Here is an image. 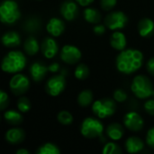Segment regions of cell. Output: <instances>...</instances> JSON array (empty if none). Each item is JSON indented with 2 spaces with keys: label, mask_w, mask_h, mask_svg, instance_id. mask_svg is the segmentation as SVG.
<instances>
[{
  "label": "cell",
  "mask_w": 154,
  "mask_h": 154,
  "mask_svg": "<svg viewBox=\"0 0 154 154\" xmlns=\"http://www.w3.org/2000/svg\"><path fill=\"white\" fill-rule=\"evenodd\" d=\"M143 63V54L135 49L123 50L116 60V65L121 73L130 75L140 69Z\"/></svg>",
  "instance_id": "1"
},
{
  "label": "cell",
  "mask_w": 154,
  "mask_h": 154,
  "mask_svg": "<svg viewBox=\"0 0 154 154\" xmlns=\"http://www.w3.org/2000/svg\"><path fill=\"white\" fill-rule=\"evenodd\" d=\"M26 66V57L22 51H13L7 53L1 64L2 70L6 73H18Z\"/></svg>",
  "instance_id": "2"
},
{
  "label": "cell",
  "mask_w": 154,
  "mask_h": 154,
  "mask_svg": "<svg viewBox=\"0 0 154 154\" xmlns=\"http://www.w3.org/2000/svg\"><path fill=\"white\" fill-rule=\"evenodd\" d=\"M131 89L136 97L145 99L152 95L153 86L149 78L144 75H137L133 79Z\"/></svg>",
  "instance_id": "3"
},
{
  "label": "cell",
  "mask_w": 154,
  "mask_h": 154,
  "mask_svg": "<svg viewBox=\"0 0 154 154\" xmlns=\"http://www.w3.org/2000/svg\"><path fill=\"white\" fill-rule=\"evenodd\" d=\"M21 17L18 5L14 0H5L0 5V19L3 23L13 24Z\"/></svg>",
  "instance_id": "4"
},
{
  "label": "cell",
  "mask_w": 154,
  "mask_h": 154,
  "mask_svg": "<svg viewBox=\"0 0 154 154\" xmlns=\"http://www.w3.org/2000/svg\"><path fill=\"white\" fill-rule=\"evenodd\" d=\"M103 131V124L98 119L93 117H88L84 119L80 126L81 134L88 139L99 137L100 135H102Z\"/></svg>",
  "instance_id": "5"
},
{
  "label": "cell",
  "mask_w": 154,
  "mask_h": 154,
  "mask_svg": "<svg viewBox=\"0 0 154 154\" xmlns=\"http://www.w3.org/2000/svg\"><path fill=\"white\" fill-rule=\"evenodd\" d=\"M116 105L110 98H102L95 101L92 104V111L96 116L100 119L106 118L116 113Z\"/></svg>",
  "instance_id": "6"
},
{
  "label": "cell",
  "mask_w": 154,
  "mask_h": 154,
  "mask_svg": "<svg viewBox=\"0 0 154 154\" xmlns=\"http://www.w3.org/2000/svg\"><path fill=\"white\" fill-rule=\"evenodd\" d=\"M128 23L127 15L121 11H114L109 13L105 19V24L114 31L121 30L126 26Z\"/></svg>",
  "instance_id": "7"
},
{
  "label": "cell",
  "mask_w": 154,
  "mask_h": 154,
  "mask_svg": "<svg viewBox=\"0 0 154 154\" xmlns=\"http://www.w3.org/2000/svg\"><path fill=\"white\" fill-rule=\"evenodd\" d=\"M9 87L13 94L22 96L28 91L30 88V81L25 75L18 73L12 77L9 82Z\"/></svg>",
  "instance_id": "8"
},
{
  "label": "cell",
  "mask_w": 154,
  "mask_h": 154,
  "mask_svg": "<svg viewBox=\"0 0 154 154\" xmlns=\"http://www.w3.org/2000/svg\"><path fill=\"white\" fill-rule=\"evenodd\" d=\"M66 88V79L63 75H55L50 78L45 85L47 94L51 97L60 95Z\"/></svg>",
  "instance_id": "9"
},
{
  "label": "cell",
  "mask_w": 154,
  "mask_h": 154,
  "mask_svg": "<svg viewBox=\"0 0 154 154\" xmlns=\"http://www.w3.org/2000/svg\"><path fill=\"white\" fill-rule=\"evenodd\" d=\"M60 59L67 64H76L81 59V51L78 47L67 44L61 49Z\"/></svg>",
  "instance_id": "10"
},
{
  "label": "cell",
  "mask_w": 154,
  "mask_h": 154,
  "mask_svg": "<svg viewBox=\"0 0 154 154\" xmlns=\"http://www.w3.org/2000/svg\"><path fill=\"white\" fill-rule=\"evenodd\" d=\"M143 119L136 112H129L124 117L125 126L133 132H138L143 127Z\"/></svg>",
  "instance_id": "11"
},
{
  "label": "cell",
  "mask_w": 154,
  "mask_h": 154,
  "mask_svg": "<svg viewBox=\"0 0 154 154\" xmlns=\"http://www.w3.org/2000/svg\"><path fill=\"white\" fill-rule=\"evenodd\" d=\"M79 4L76 1L67 0L62 3L60 6V14L67 21H73L79 15Z\"/></svg>",
  "instance_id": "12"
},
{
  "label": "cell",
  "mask_w": 154,
  "mask_h": 154,
  "mask_svg": "<svg viewBox=\"0 0 154 154\" xmlns=\"http://www.w3.org/2000/svg\"><path fill=\"white\" fill-rule=\"evenodd\" d=\"M59 51V45L55 39L46 37L41 44V51L47 59H52L56 56Z\"/></svg>",
  "instance_id": "13"
},
{
  "label": "cell",
  "mask_w": 154,
  "mask_h": 154,
  "mask_svg": "<svg viewBox=\"0 0 154 154\" xmlns=\"http://www.w3.org/2000/svg\"><path fill=\"white\" fill-rule=\"evenodd\" d=\"M29 70L32 80L35 82H40L45 78L47 72L49 71V67H47L42 62L37 61L30 66Z\"/></svg>",
  "instance_id": "14"
},
{
  "label": "cell",
  "mask_w": 154,
  "mask_h": 154,
  "mask_svg": "<svg viewBox=\"0 0 154 154\" xmlns=\"http://www.w3.org/2000/svg\"><path fill=\"white\" fill-rule=\"evenodd\" d=\"M46 30L48 33H50L53 37H58L61 35L65 30V24L62 20L53 17L49 20L47 25H46Z\"/></svg>",
  "instance_id": "15"
},
{
  "label": "cell",
  "mask_w": 154,
  "mask_h": 154,
  "mask_svg": "<svg viewBox=\"0 0 154 154\" xmlns=\"http://www.w3.org/2000/svg\"><path fill=\"white\" fill-rule=\"evenodd\" d=\"M25 137L24 131L21 128H11L5 133V140L9 143L12 144H18L21 143Z\"/></svg>",
  "instance_id": "16"
},
{
  "label": "cell",
  "mask_w": 154,
  "mask_h": 154,
  "mask_svg": "<svg viewBox=\"0 0 154 154\" xmlns=\"http://www.w3.org/2000/svg\"><path fill=\"white\" fill-rule=\"evenodd\" d=\"M144 143L143 140L136 136L129 137L125 142V150L128 153H137L143 150Z\"/></svg>",
  "instance_id": "17"
},
{
  "label": "cell",
  "mask_w": 154,
  "mask_h": 154,
  "mask_svg": "<svg viewBox=\"0 0 154 154\" xmlns=\"http://www.w3.org/2000/svg\"><path fill=\"white\" fill-rule=\"evenodd\" d=\"M137 28L142 37H150L154 32V22L150 18H143L139 22Z\"/></svg>",
  "instance_id": "18"
},
{
  "label": "cell",
  "mask_w": 154,
  "mask_h": 154,
  "mask_svg": "<svg viewBox=\"0 0 154 154\" xmlns=\"http://www.w3.org/2000/svg\"><path fill=\"white\" fill-rule=\"evenodd\" d=\"M2 43L7 48H14L20 45L21 37L20 34L14 31L6 32L2 36Z\"/></svg>",
  "instance_id": "19"
},
{
  "label": "cell",
  "mask_w": 154,
  "mask_h": 154,
  "mask_svg": "<svg viewBox=\"0 0 154 154\" xmlns=\"http://www.w3.org/2000/svg\"><path fill=\"white\" fill-rule=\"evenodd\" d=\"M126 38L122 32L116 31L110 37V44L113 49L117 51H123L126 47Z\"/></svg>",
  "instance_id": "20"
},
{
  "label": "cell",
  "mask_w": 154,
  "mask_h": 154,
  "mask_svg": "<svg viewBox=\"0 0 154 154\" xmlns=\"http://www.w3.org/2000/svg\"><path fill=\"white\" fill-rule=\"evenodd\" d=\"M124 127L118 123H112L106 128V134L113 141H119L124 136Z\"/></svg>",
  "instance_id": "21"
},
{
  "label": "cell",
  "mask_w": 154,
  "mask_h": 154,
  "mask_svg": "<svg viewBox=\"0 0 154 154\" xmlns=\"http://www.w3.org/2000/svg\"><path fill=\"white\" fill-rule=\"evenodd\" d=\"M83 15H84V19L88 23H95V24L99 23V22L101 21V17H102L100 11L97 10V8H92V7L86 8L83 12Z\"/></svg>",
  "instance_id": "22"
},
{
  "label": "cell",
  "mask_w": 154,
  "mask_h": 154,
  "mask_svg": "<svg viewBox=\"0 0 154 154\" xmlns=\"http://www.w3.org/2000/svg\"><path fill=\"white\" fill-rule=\"evenodd\" d=\"M23 49L28 55L33 56L40 51L41 46L34 37H28L23 43Z\"/></svg>",
  "instance_id": "23"
},
{
  "label": "cell",
  "mask_w": 154,
  "mask_h": 154,
  "mask_svg": "<svg viewBox=\"0 0 154 154\" xmlns=\"http://www.w3.org/2000/svg\"><path fill=\"white\" fill-rule=\"evenodd\" d=\"M4 118L5 122L12 125H18L23 122V116L21 112L15 110H7L4 114Z\"/></svg>",
  "instance_id": "24"
},
{
  "label": "cell",
  "mask_w": 154,
  "mask_h": 154,
  "mask_svg": "<svg viewBox=\"0 0 154 154\" xmlns=\"http://www.w3.org/2000/svg\"><path fill=\"white\" fill-rule=\"evenodd\" d=\"M93 97L94 96H93L92 91L89 89H85V90H82L79 94L77 101L80 106L87 107L93 103Z\"/></svg>",
  "instance_id": "25"
},
{
  "label": "cell",
  "mask_w": 154,
  "mask_h": 154,
  "mask_svg": "<svg viewBox=\"0 0 154 154\" xmlns=\"http://www.w3.org/2000/svg\"><path fill=\"white\" fill-rule=\"evenodd\" d=\"M36 154H60V150L57 145L51 143H46L41 145L35 152Z\"/></svg>",
  "instance_id": "26"
},
{
  "label": "cell",
  "mask_w": 154,
  "mask_h": 154,
  "mask_svg": "<svg viewBox=\"0 0 154 154\" xmlns=\"http://www.w3.org/2000/svg\"><path fill=\"white\" fill-rule=\"evenodd\" d=\"M75 77L79 80H84L89 76V69L87 65L81 63L77 66L74 71Z\"/></svg>",
  "instance_id": "27"
},
{
  "label": "cell",
  "mask_w": 154,
  "mask_h": 154,
  "mask_svg": "<svg viewBox=\"0 0 154 154\" xmlns=\"http://www.w3.org/2000/svg\"><path fill=\"white\" fill-rule=\"evenodd\" d=\"M57 119H58L59 123L63 125H69L73 122L72 115L69 111H66V110L60 111L57 116Z\"/></svg>",
  "instance_id": "28"
},
{
  "label": "cell",
  "mask_w": 154,
  "mask_h": 154,
  "mask_svg": "<svg viewBox=\"0 0 154 154\" xmlns=\"http://www.w3.org/2000/svg\"><path fill=\"white\" fill-rule=\"evenodd\" d=\"M41 23L38 18H30L24 23V29L30 32H35L40 29Z\"/></svg>",
  "instance_id": "29"
},
{
  "label": "cell",
  "mask_w": 154,
  "mask_h": 154,
  "mask_svg": "<svg viewBox=\"0 0 154 154\" xmlns=\"http://www.w3.org/2000/svg\"><path fill=\"white\" fill-rule=\"evenodd\" d=\"M102 152L104 154H120L122 152V150L118 144L114 142H110L105 145Z\"/></svg>",
  "instance_id": "30"
},
{
  "label": "cell",
  "mask_w": 154,
  "mask_h": 154,
  "mask_svg": "<svg viewBox=\"0 0 154 154\" xmlns=\"http://www.w3.org/2000/svg\"><path fill=\"white\" fill-rule=\"evenodd\" d=\"M17 108L21 113H27L31 109V102L25 97H21L17 101Z\"/></svg>",
  "instance_id": "31"
},
{
  "label": "cell",
  "mask_w": 154,
  "mask_h": 154,
  "mask_svg": "<svg viewBox=\"0 0 154 154\" xmlns=\"http://www.w3.org/2000/svg\"><path fill=\"white\" fill-rule=\"evenodd\" d=\"M117 0H100V6L105 11H110L116 5Z\"/></svg>",
  "instance_id": "32"
},
{
  "label": "cell",
  "mask_w": 154,
  "mask_h": 154,
  "mask_svg": "<svg viewBox=\"0 0 154 154\" xmlns=\"http://www.w3.org/2000/svg\"><path fill=\"white\" fill-rule=\"evenodd\" d=\"M9 105V97L8 95L3 90H0V109L5 110Z\"/></svg>",
  "instance_id": "33"
},
{
  "label": "cell",
  "mask_w": 154,
  "mask_h": 154,
  "mask_svg": "<svg viewBox=\"0 0 154 154\" xmlns=\"http://www.w3.org/2000/svg\"><path fill=\"white\" fill-rule=\"evenodd\" d=\"M114 98L117 102H124L127 98V94L123 89L118 88L114 92Z\"/></svg>",
  "instance_id": "34"
},
{
  "label": "cell",
  "mask_w": 154,
  "mask_h": 154,
  "mask_svg": "<svg viewBox=\"0 0 154 154\" xmlns=\"http://www.w3.org/2000/svg\"><path fill=\"white\" fill-rule=\"evenodd\" d=\"M146 143L151 147L154 149V126L152 127L146 134Z\"/></svg>",
  "instance_id": "35"
},
{
  "label": "cell",
  "mask_w": 154,
  "mask_h": 154,
  "mask_svg": "<svg viewBox=\"0 0 154 154\" xmlns=\"http://www.w3.org/2000/svg\"><path fill=\"white\" fill-rule=\"evenodd\" d=\"M144 109L145 111L149 114L154 116V99H150L144 104Z\"/></svg>",
  "instance_id": "36"
},
{
  "label": "cell",
  "mask_w": 154,
  "mask_h": 154,
  "mask_svg": "<svg viewBox=\"0 0 154 154\" xmlns=\"http://www.w3.org/2000/svg\"><path fill=\"white\" fill-rule=\"evenodd\" d=\"M93 31H94V32H95L96 34H97V35H102V34H104L105 32H106V27H105V25H103V24H97V25L94 26Z\"/></svg>",
  "instance_id": "37"
},
{
  "label": "cell",
  "mask_w": 154,
  "mask_h": 154,
  "mask_svg": "<svg viewBox=\"0 0 154 154\" xmlns=\"http://www.w3.org/2000/svg\"><path fill=\"white\" fill-rule=\"evenodd\" d=\"M146 68H147L148 72H149L151 75L154 76V58H151V59L148 60V62H147V64H146Z\"/></svg>",
  "instance_id": "38"
},
{
  "label": "cell",
  "mask_w": 154,
  "mask_h": 154,
  "mask_svg": "<svg viewBox=\"0 0 154 154\" xmlns=\"http://www.w3.org/2000/svg\"><path fill=\"white\" fill-rule=\"evenodd\" d=\"M60 69V64L57 62H53L49 66V71L51 72H57Z\"/></svg>",
  "instance_id": "39"
},
{
  "label": "cell",
  "mask_w": 154,
  "mask_h": 154,
  "mask_svg": "<svg viewBox=\"0 0 154 154\" xmlns=\"http://www.w3.org/2000/svg\"><path fill=\"white\" fill-rule=\"evenodd\" d=\"M75 1L81 6H88L94 2V0H75Z\"/></svg>",
  "instance_id": "40"
},
{
  "label": "cell",
  "mask_w": 154,
  "mask_h": 154,
  "mask_svg": "<svg viewBox=\"0 0 154 154\" xmlns=\"http://www.w3.org/2000/svg\"><path fill=\"white\" fill-rule=\"evenodd\" d=\"M16 154H30V152L25 149H20L16 152Z\"/></svg>",
  "instance_id": "41"
},
{
  "label": "cell",
  "mask_w": 154,
  "mask_h": 154,
  "mask_svg": "<svg viewBox=\"0 0 154 154\" xmlns=\"http://www.w3.org/2000/svg\"><path fill=\"white\" fill-rule=\"evenodd\" d=\"M152 97H153V99H154V89H153V92H152Z\"/></svg>",
  "instance_id": "42"
}]
</instances>
